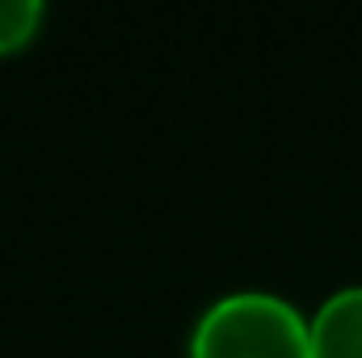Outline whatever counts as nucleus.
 <instances>
[{
    "label": "nucleus",
    "instance_id": "f03ea898",
    "mask_svg": "<svg viewBox=\"0 0 362 358\" xmlns=\"http://www.w3.org/2000/svg\"><path fill=\"white\" fill-rule=\"evenodd\" d=\"M312 358H362V282L329 291L308 312Z\"/></svg>",
    "mask_w": 362,
    "mask_h": 358
},
{
    "label": "nucleus",
    "instance_id": "7ed1b4c3",
    "mask_svg": "<svg viewBox=\"0 0 362 358\" xmlns=\"http://www.w3.org/2000/svg\"><path fill=\"white\" fill-rule=\"evenodd\" d=\"M47 17L42 0H0V55L25 47Z\"/></svg>",
    "mask_w": 362,
    "mask_h": 358
},
{
    "label": "nucleus",
    "instance_id": "f257e3e1",
    "mask_svg": "<svg viewBox=\"0 0 362 358\" xmlns=\"http://www.w3.org/2000/svg\"><path fill=\"white\" fill-rule=\"evenodd\" d=\"M189 358H312L308 342V312L278 291L240 287L215 295L194 329H189Z\"/></svg>",
    "mask_w": 362,
    "mask_h": 358
}]
</instances>
